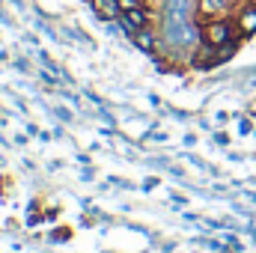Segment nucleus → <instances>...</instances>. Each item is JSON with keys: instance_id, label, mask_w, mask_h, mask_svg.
<instances>
[{"instance_id": "nucleus-1", "label": "nucleus", "mask_w": 256, "mask_h": 253, "mask_svg": "<svg viewBox=\"0 0 256 253\" xmlns=\"http://www.w3.org/2000/svg\"><path fill=\"white\" fill-rule=\"evenodd\" d=\"M202 39L212 42V45H226V42L242 39V36H238L236 21H230V18L220 15V18H208V21H206V27H202Z\"/></svg>"}, {"instance_id": "nucleus-2", "label": "nucleus", "mask_w": 256, "mask_h": 253, "mask_svg": "<svg viewBox=\"0 0 256 253\" xmlns=\"http://www.w3.org/2000/svg\"><path fill=\"white\" fill-rule=\"evenodd\" d=\"M149 21H152V12H149V9H143V6H137V9H128V12H122V15L116 18L120 30H122L126 36H134L137 30L149 27Z\"/></svg>"}, {"instance_id": "nucleus-3", "label": "nucleus", "mask_w": 256, "mask_h": 253, "mask_svg": "<svg viewBox=\"0 0 256 253\" xmlns=\"http://www.w3.org/2000/svg\"><path fill=\"white\" fill-rule=\"evenodd\" d=\"M188 63H191V68H200V72H208V68L220 66V63H218V45H212V42H202V45L191 48V57H188Z\"/></svg>"}, {"instance_id": "nucleus-4", "label": "nucleus", "mask_w": 256, "mask_h": 253, "mask_svg": "<svg viewBox=\"0 0 256 253\" xmlns=\"http://www.w3.org/2000/svg\"><path fill=\"white\" fill-rule=\"evenodd\" d=\"M236 27H238V36H254L256 33V3H248V6L238 9Z\"/></svg>"}, {"instance_id": "nucleus-5", "label": "nucleus", "mask_w": 256, "mask_h": 253, "mask_svg": "<svg viewBox=\"0 0 256 253\" xmlns=\"http://www.w3.org/2000/svg\"><path fill=\"white\" fill-rule=\"evenodd\" d=\"M131 39H134V45H137L140 51H146V54H155V51L161 48V39H158L155 33H149V27H143V30H137V33H134Z\"/></svg>"}, {"instance_id": "nucleus-6", "label": "nucleus", "mask_w": 256, "mask_h": 253, "mask_svg": "<svg viewBox=\"0 0 256 253\" xmlns=\"http://www.w3.org/2000/svg\"><path fill=\"white\" fill-rule=\"evenodd\" d=\"M92 3V9L104 18V21H116L120 15H122V9H120V0H90Z\"/></svg>"}, {"instance_id": "nucleus-7", "label": "nucleus", "mask_w": 256, "mask_h": 253, "mask_svg": "<svg viewBox=\"0 0 256 253\" xmlns=\"http://www.w3.org/2000/svg\"><path fill=\"white\" fill-rule=\"evenodd\" d=\"M200 15H208V18H220L230 6V0H200Z\"/></svg>"}, {"instance_id": "nucleus-8", "label": "nucleus", "mask_w": 256, "mask_h": 253, "mask_svg": "<svg viewBox=\"0 0 256 253\" xmlns=\"http://www.w3.org/2000/svg\"><path fill=\"white\" fill-rule=\"evenodd\" d=\"M236 51H238V39H232V42H226V45H218V63H226Z\"/></svg>"}, {"instance_id": "nucleus-9", "label": "nucleus", "mask_w": 256, "mask_h": 253, "mask_svg": "<svg viewBox=\"0 0 256 253\" xmlns=\"http://www.w3.org/2000/svg\"><path fill=\"white\" fill-rule=\"evenodd\" d=\"M137 6H143V0H120V9L128 12V9H137Z\"/></svg>"}, {"instance_id": "nucleus-10", "label": "nucleus", "mask_w": 256, "mask_h": 253, "mask_svg": "<svg viewBox=\"0 0 256 253\" xmlns=\"http://www.w3.org/2000/svg\"><path fill=\"white\" fill-rule=\"evenodd\" d=\"M214 140H218V143H224V146H226V143H230V137H226V134H224V131H220V134H214Z\"/></svg>"}, {"instance_id": "nucleus-11", "label": "nucleus", "mask_w": 256, "mask_h": 253, "mask_svg": "<svg viewBox=\"0 0 256 253\" xmlns=\"http://www.w3.org/2000/svg\"><path fill=\"white\" fill-rule=\"evenodd\" d=\"M224 253H226V250H224Z\"/></svg>"}]
</instances>
